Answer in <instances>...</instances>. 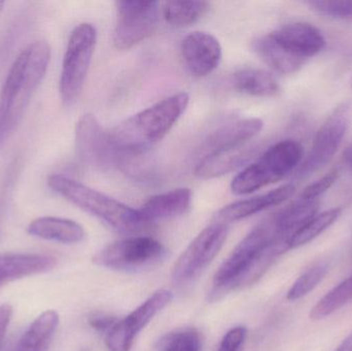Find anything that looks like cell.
Returning <instances> with one entry per match:
<instances>
[{"label":"cell","instance_id":"6da1fadb","mask_svg":"<svg viewBox=\"0 0 352 351\" xmlns=\"http://www.w3.org/2000/svg\"><path fill=\"white\" fill-rule=\"evenodd\" d=\"M50 58L49 43L37 41L25 47L10 66L0 93V146L22 120L45 78Z\"/></svg>","mask_w":352,"mask_h":351},{"label":"cell","instance_id":"7a4b0ae2","mask_svg":"<svg viewBox=\"0 0 352 351\" xmlns=\"http://www.w3.org/2000/svg\"><path fill=\"white\" fill-rule=\"evenodd\" d=\"M188 103V93H178L132 115L109 131L113 146L121 156L146 154L169 133Z\"/></svg>","mask_w":352,"mask_h":351},{"label":"cell","instance_id":"3957f363","mask_svg":"<svg viewBox=\"0 0 352 351\" xmlns=\"http://www.w3.org/2000/svg\"><path fill=\"white\" fill-rule=\"evenodd\" d=\"M47 185L70 203L99 218L118 232L132 234L148 226L140 210L62 174L47 179Z\"/></svg>","mask_w":352,"mask_h":351},{"label":"cell","instance_id":"277c9868","mask_svg":"<svg viewBox=\"0 0 352 351\" xmlns=\"http://www.w3.org/2000/svg\"><path fill=\"white\" fill-rule=\"evenodd\" d=\"M303 158V148L293 139L281 140L269 148L260 159L246 166L231 183L235 195H248L285 179Z\"/></svg>","mask_w":352,"mask_h":351},{"label":"cell","instance_id":"5b68a950","mask_svg":"<svg viewBox=\"0 0 352 351\" xmlns=\"http://www.w3.org/2000/svg\"><path fill=\"white\" fill-rule=\"evenodd\" d=\"M96 43L97 30L90 23H82L70 34L59 82L60 95L66 104L76 101L84 88Z\"/></svg>","mask_w":352,"mask_h":351},{"label":"cell","instance_id":"8992f818","mask_svg":"<svg viewBox=\"0 0 352 351\" xmlns=\"http://www.w3.org/2000/svg\"><path fill=\"white\" fill-rule=\"evenodd\" d=\"M280 235L274 216L252 229L217 270L209 299L217 301L228 294L229 286L245 271L256 256Z\"/></svg>","mask_w":352,"mask_h":351},{"label":"cell","instance_id":"52a82bcc","mask_svg":"<svg viewBox=\"0 0 352 351\" xmlns=\"http://www.w3.org/2000/svg\"><path fill=\"white\" fill-rule=\"evenodd\" d=\"M166 249L151 237H130L103 247L93 258L97 266L122 272L142 271L158 264Z\"/></svg>","mask_w":352,"mask_h":351},{"label":"cell","instance_id":"ba28073f","mask_svg":"<svg viewBox=\"0 0 352 351\" xmlns=\"http://www.w3.org/2000/svg\"><path fill=\"white\" fill-rule=\"evenodd\" d=\"M228 233V225L213 222L195 237L173 268V282L175 286H188L202 274L221 251Z\"/></svg>","mask_w":352,"mask_h":351},{"label":"cell","instance_id":"9c48e42d","mask_svg":"<svg viewBox=\"0 0 352 351\" xmlns=\"http://www.w3.org/2000/svg\"><path fill=\"white\" fill-rule=\"evenodd\" d=\"M113 43L119 49H130L148 38L158 26L157 1H118Z\"/></svg>","mask_w":352,"mask_h":351},{"label":"cell","instance_id":"30bf717a","mask_svg":"<svg viewBox=\"0 0 352 351\" xmlns=\"http://www.w3.org/2000/svg\"><path fill=\"white\" fill-rule=\"evenodd\" d=\"M352 117L351 103L339 105L324 122L312 144L308 154L299 170L298 177L305 179L324 166L338 150L349 129Z\"/></svg>","mask_w":352,"mask_h":351},{"label":"cell","instance_id":"8fae6325","mask_svg":"<svg viewBox=\"0 0 352 351\" xmlns=\"http://www.w3.org/2000/svg\"><path fill=\"white\" fill-rule=\"evenodd\" d=\"M76 148L78 158L89 166L99 169L120 166L121 156L107 131L92 113L82 115L76 127Z\"/></svg>","mask_w":352,"mask_h":351},{"label":"cell","instance_id":"7c38bea8","mask_svg":"<svg viewBox=\"0 0 352 351\" xmlns=\"http://www.w3.org/2000/svg\"><path fill=\"white\" fill-rule=\"evenodd\" d=\"M173 293L161 290L153 294L146 302L132 311L125 319L118 321L107 337L105 344L109 351H129L136 336L152 319L173 301Z\"/></svg>","mask_w":352,"mask_h":351},{"label":"cell","instance_id":"4fadbf2b","mask_svg":"<svg viewBox=\"0 0 352 351\" xmlns=\"http://www.w3.org/2000/svg\"><path fill=\"white\" fill-rule=\"evenodd\" d=\"M184 63L194 76L202 78L217 69L221 63L223 49L217 37L204 31H194L182 43Z\"/></svg>","mask_w":352,"mask_h":351},{"label":"cell","instance_id":"5bb4252c","mask_svg":"<svg viewBox=\"0 0 352 351\" xmlns=\"http://www.w3.org/2000/svg\"><path fill=\"white\" fill-rule=\"evenodd\" d=\"M264 127L258 117H244L226 122L213 130L202 146L205 155L242 148L256 137Z\"/></svg>","mask_w":352,"mask_h":351},{"label":"cell","instance_id":"9a60e30c","mask_svg":"<svg viewBox=\"0 0 352 351\" xmlns=\"http://www.w3.org/2000/svg\"><path fill=\"white\" fill-rule=\"evenodd\" d=\"M270 34L283 49L304 61L318 55L326 47L324 35L309 23H291Z\"/></svg>","mask_w":352,"mask_h":351},{"label":"cell","instance_id":"2e32d148","mask_svg":"<svg viewBox=\"0 0 352 351\" xmlns=\"http://www.w3.org/2000/svg\"><path fill=\"white\" fill-rule=\"evenodd\" d=\"M296 187L293 183H287L277 188L268 193L234 202L219 210L214 214L213 222L228 225L250 218L258 212L269 210L273 206L279 205L289 200L295 193Z\"/></svg>","mask_w":352,"mask_h":351},{"label":"cell","instance_id":"e0dca14e","mask_svg":"<svg viewBox=\"0 0 352 351\" xmlns=\"http://www.w3.org/2000/svg\"><path fill=\"white\" fill-rule=\"evenodd\" d=\"M55 265L56 260L51 256L3 253L0 255V286L12 280L45 273Z\"/></svg>","mask_w":352,"mask_h":351},{"label":"cell","instance_id":"ac0fdd59","mask_svg":"<svg viewBox=\"0 0 352 351\" xmlns=\"http://www.w3.org/2000/svg\"><path fill=\"white\" fill-rule=\"evenodd\" d=\"M192 202V191L188 188H179L166 193L148 198L140 212L148 224L156 220H167L182 216L188 212Z\"/></svg>","mask_w":352,"mask_h":351},{"label":"cell","instance_id":"d6986e66","mask_svg":"<svg viewBox=\"0 0 352 351\" xmlns=\"http://www.w3.org/2000/svg\"><path fill=\"white\" fill-rule=\"evenodd\" d=\"M28 233L37 238L65 245L80 242L86 235L78 223L55 216H43L33 220L28 226Z\"/></svg>","mask_w":352,"mask_h":351},{"label":"cell","instance_id":"ffe728a7","mask_svg":"<svg viewBox=\"0 0 352 351\" xmlns=\"http://www.w3.org/2000/svg\"><path fill=\"white\" fill-rule=\"evenodd\" d=\"M250 157L246 146L225 152L205 155L195 167V175L199 179H209L228 174L242 166Z\"/></svg>","mask_w":352,"mask_h":351},{"label":"cell","instance_id":"44dd1931","mask_svg":"<svg viewBox=\"0 0 352 351\" xmlns=\"http://www.w3.org/2000/svg\"><path fill=\"white\" fill-rule=\"evenodd\" d=\"M58 325V313L45 311L29 326L12 351H49Z\"/></svg>","mask_w":352,"mask_h":351},{"label":"cell","instance_id":"7402d4cb","mask_svg":"<svg viewBox=\"0 0 352 351\" xmlns=\"http://www.w3.org/2000/svg\"><path fill=\"white\" fill-rule=\"evenodd\" d=\"M254 49L271 69L278 73H294L306 63L304 60L283 49L270 33L256 39L254 43Z\"/></svg>","mask_w":352,"mask_h":351},{"label":"cell","instance_id":"603a6c76","mask_svg":"<svg viewBox=\"0 0 352 351\" xmlns=\"http://www.w3.org/2000/svg\"><path fill=\"white\" fill-rule=\"evenodd\" d=\"M232 84L238 92L254 97H273L280 92L274 76L266 70L245 68L233 74Z\"/></svg>","mask_w":352,"mask_h":351},{"label":"cell","instance_id":"cb8c5ba5","mask_svg":"<svg viewBox=\"0 0 352 351\" xmlns=\"http://www.w3.org/2000/svg\"><path fill=\"white\" fill-rule=\"evenodd\" d=\"M208 10L206 1H167L163 6V16L171 26L186 27L200 20Z\"/></svg>","mask_w":352,"mask_h":351},{"label":"cell","instance_id":"d4e9b609","mask_svg":"<svg viewBox=\"0 0 352 351\" xmlns=\"http://www.w3.org/2000/svg\"><path fill=\"white\" fill-rule=\"evenodd\" d=\"M352 302V275L324 295L310 311L312 321H320Z\"/></svg>","mask_w":352,"mask_h":351},{"label":"cell","instance_id":"484cf974","mask_svg":"<svg viewBox=\"0 0 352 351\" xmlns=\"http://www.w3.org/2000/svg\"><path fill=\"white\" fill-rule=\"evenodd\" d=\"M341 214H342V210L340 207H336L316 214L293 235L289 241L291 249L302 247L320 236L322 232L330 228L340 218Z\"/></svg>","mask_w":352,"mask_h":351},{"label":"cell","instance_id":"4316f807","mask_svg":"<svg viewBox=\"0 0 352 351\" xmlns=\"http://www.w3.org/2000/svg\"><path fill=\"white\" fill-rule=\"evenodd\" d=\"M328 270L329 265L326 262H320L308 268L289 288L287 295V300L297 301L307 296L326 278Z\"/></svg>","mask_w":352,"mask_h":351},{"label":"cell","instance_id":"83f0119b","mask_svg":"<svg viewBox=\"0 0 352 351\" xmlns=\"http://www.w3.org/2000/svg\"><path fill=\"white\" fill-rule=\"evenodd\" d=\"M201 336L196 330L188 329L167 334L159 341V351H200Z\"/></svg>","mask_w":352,"mask_h":351},{"label":"cell","instance_id":"f1b7e54d","mask_svg":"<svg viewBox=\"0 0 352 351\" xmlns=\"http://www.w3.org/2000/svg\"><path fill=\"white\" fill-rule=\"evenodd\" d=\"M308 5L318 14L352 25V0H314Z\"/></svg>","mask_w":352,"mask_h":351},{"label":"cell","instance_id":"f546056e","mask_svg":"<svg viewBox=\"0 0 352 351\" xmlns=\"http://www.w3.org/2000/svg\"><path fill=\"white\" fill-rule=\"evenodd\" d=\"M337 179H338V172L331 171L330 173L324 175L316 183H310L308 187H306L300 197L305 198V199H320V196L326 193L336 183Z\"/></svg>","mask_w":352,"mask_h":351},{"label":"cell","instance_id":"4dcf8cb0","mask_svg":"<svg viewBox=\"0 0 352 351\" xmlns=\"http://www.w3.org/2000/svg\"><path fill=\"white\" fill-rule=\"evenodd\" d=\"M248 329L245 327H236L230 330L221 340L217 351H239L245 341Z\"/></svg>","mask_w":352,"mask_h":351},{"label":"cell","instance_id":"1f68e13d","mask_svg":"<svg viewBox=\"0 0 352 351\" xmlns=\"http://www.w3.org/2000/svg\"><path fill=\"white\" fill-rule=\"evenodd\" d=\"M89 325L98 333H104L105 335L111 332V330L117 325L119 319L111 315L104 313H94L88 319Z\"/></svg>","mask_w":352,"mask_h":351},{"label":"cell","instance_id":"d6a6232c","mask_svg":"<svg viewBox=\"0 0 352 351\" xmlns=\"http://www.w3.org/2000/svg\"><path fill=\"white\" fill-rule=\"evenodd\" d=\"M12 317V307L10 304L0 305V346L3 341Z\"/></svg>","mask_w":352,"mask_h":351},{"label":"cell","instance_id":"836d02e7","mask_svg":"<svg viewBox=\"0 0 352 351\" xmlns=\"http://www.w3.org/2000/svg\"><path fill=\"white\" fill-rule=\"evenodd\" d=\"M336 351H352V333L341 344Z\"/></svg>","mask_w":352,"mask_h":351},{"label":"cell","instance_id":"e575fe53","mask_svg":"<svg viewBox=\"0 0 352 351\" xmlns=\"http://www.w3.org/2000/svg\"><path fill=\"white\" fill-rule=\"evenodd\" d=\"M344 159L349 166L352 169V144L345 150Z\"/></svg>","mask_w":352,"mask_h":351},{"label":"cell","instance_id":"d590c367","mask_svg":"<svg viewBox=\"0 0 352 351\" xmlns=\"http://www.w3.org/2000/svg\"><path fill=\"white\" fill-rule=\"evenodd\" d=\"M4 1H0V14H1L2 10H3Z\"/></svg>","mask_w":352,"mask_h":351},{"label":"cell","instance_id":"8d00e7d4","mask_svg":"<svg viewBox=\"0 0 352 351\" xmlns=\"http://www.w3.org/2000/svg\"><path fill=\"white\" fill-rule=\"evenodd\" d=\"M351 88H352V78H351Z\"/></svg>","mask_w":352,"mask_h":351}]
</instances>
